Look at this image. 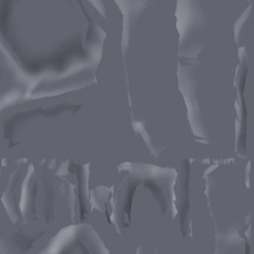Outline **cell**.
<instances>
[{"mask_svg": "<svg viewBox=\"0 0 254 254\" xmlns=\"http://www.w3.org/2000/svg\"><path fill=\"white\" fill-rule=\"evenodd\" d=\"M0 254H5V253H4V251L1 249V247H0Z\"/></svg>", "mask_w": 254, "mask_h": 254, "instance_id": "cell-2", "label": "cell"}, {"mask_svg": "<svg viewBox=\"0 0 254 254\" xmlns=\"http://www.w3.org/2000/svg\"><path fill=\"white\" fill-rule=\"evenodd\" d=\"M29 92V82L18 70L0 43V109L24 97Z\"/></svg>", "mask_w": 254, "mask_h": 254, "instance_id": "cell-1", "label": "cell"}]
</instances>
